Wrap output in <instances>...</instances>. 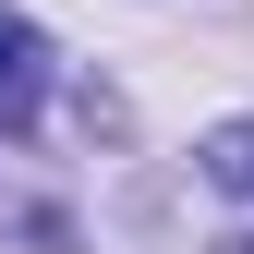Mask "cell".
<instances>
[{"instance_id":"6da1fadb","label":"cell","mask_w":254,"mask_h":254,"mask_svg":"<svg viewBox=\"0 0 254 254\" xmlns=\"http://www.w3.org/2000/svg\"><path fill=\"white\" fill-rule=\"evenodd\" d=\"M49 37H37V12H12L0 0V133H37V109H49Z\"/></svg>"},{"instance_id":"7a4b0ae2","label":"cell","mask_w":254,"mask_h":254,"mask_svg":"<svg viewBox=\"0 0 254 254\" xmlns=\"http://www.w3.org/2000/svg\"><path fill=\"white\" fill-rule=\"evenodd\" d=\"M0 230H12V242H49V254H61V242H73V206H61V194H37V182H24L12 157H0Z\"/></svg>"},{"instance_id":"3957f363","label":"cell","mask_w":254,"mask_h":254,"mask_svg":"<svg viewBox=\"0 0 254 254\" xmlns=\"http://www.w3.org/2000/svg\"><path fill=\"white\" fill-rule=\"evenodd\" d=\"M206 182L218 194H254V121H218L206 133Z\"/></svg>"},{"instance_id":"277c9868","label":"cell","mask_w":254,"mask_h":254,"mask_svg":"<svg viewBox=\"0 0 254 254\" xmlns=\"http://www.w3.org/2000/svg\"><path fill=\"white\" fill-rule=\"evenodd\" d=\"M206 254H254V242H206Z\"/></svg>"}]
</instances>
